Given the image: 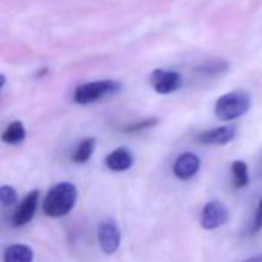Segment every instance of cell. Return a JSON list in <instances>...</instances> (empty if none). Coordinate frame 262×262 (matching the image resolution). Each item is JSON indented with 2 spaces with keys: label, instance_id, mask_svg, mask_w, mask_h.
I'll return each mask as SVG.
<instances>
[{
  "label": "cell",
  "instance_id": "4",
  "mask_svg": "<svg viewBox=\"0 0 262 262\" xmlns=\"http://www.w3.org/2000/svg\"><path fill=\"white\" fill-rule=\"evenodd\" d=\"M229 221H230V212L224 203L213 200L203 207L200 224L204 230H216L220 227H224Z\"/></svg>",
  "mask_w": 262,
  "mask_h": 262
},
{
  "label": "cell",
  "instance_id": "2",
  "mask_svg": "<svg viewBox=\"0 0 262 262\" xmlns=\"http://www.w3.org/2000/svg\"><path fill=\"white\" fill-rule=\"evenodd\" d=\"M252 107V97L246 91H232L215 103V115L221 121H233L246 115Z\"/></svg>",
  "mask_w": 262,
  "mask_h": 262
},
{
  "label": "cell",
  "instance_id": "1",
  "mask_svg": "<svg viewBox=\"0 0 262 262\" xmlns=\"http://www.w3.org/2000/svg\"><path fill=\"white\" fill-rule=\"evenodd\" d=\"M77 198L78 190L75 184L69 181L58 183L52 186L46 193L41 203V210L49 218H63L68 213H71V210L75 207Z\"/></svg>",
  "mask_w": 262,
  "mask_h": 262
},
{
  "label": "cell",
  "instance_id": "10",
  "mask_svg": "<svg viewBox=\"0 0 262 262\" xmlns=\"http://www.w3.org/2000/svg\"><path fill=\"white\" fill-rule=\"evenodd\" d=\"M104 164L109 170L112 172H126L132 167L134 164V155L130 154L129 149L126 147H118L115 150H112L106 160Z\"/></svg>",
  "mask_w": 262,
  "mask_h": 262
},
{
  "label": "cell",
  "instance_id": "9",
  "mask_svg": "<svg viewBox=\"0 0 262 262\" xmlns=\"http://www.w3.org/2000/svg\"><path fill=\"white\" fill-rule=\"evenodd\" d=\"M200 169H201V158L192 152L181 154L173 163V175L183 181L193 178L200 172Z\"/></svg>",
  "mask_w": 262,
  "mask_h": 262
},
{
  "label": "cell",
  "instance_id": "8",
  "mask_svg": "<svg viewBox=\"0 0 262 262\" xmlns=\"http://www.w3.org/2000/svg\"><path fill=\"white\" fill-rule=\"evenodd\" d=\"M238 129L235 126H220V127H213L209 130L201 132L196 140L201 144L206 146H224L232 143L236 138Z\"/></svg>",
  "mask_w": 262,
  "mask_h": 262
},
{
  "label": "cell",
  "instance_id": "6",
  "mask_svg": "<svg viewBox=\"0 0 262 262\" xmlns=\"http://www.w3.org/2000/svg\"><path fill=\"white\" fill-rule=\"evenodd\" d=\"M98 244L104 255H114L121 246V232L114 220H104L98 226Z\"/></svg>",
  "mask_w": 262,
  "mask_h": 262
},
{
  "label": "cell",
  "instance_id": "17",
  "mask_svg": "<svg viewBox=\"0 0 262 262\" xmlns=\"http://www.w3.org/2000/svg\"><path fill=\"white\" fill-rule=\"evenodd\" d=\"M262 230V196L256 206V210H255V216H253V223H252V229H250V233L252 235H256Z\"/></svg>",
  "mask_w": 262,
  "mask_h": 262
},
{
  "label": "cell",
  "instance_id": "18",
  "mask_svg": "<svg viewBox=\"0 0 262 262\" xmlns=\"http://www.w3.org/2000/svg\"><path fill=\"white\" fill-rule=\"evenodd\" d=\"M244 262H262V255L253 256V258H250V259H247V261H244Z\"/></svg>",
  "mask_w": 262,
  "mask_h": 262
},
{
  "label": "cell",
  "instance_id": "15",
  "mask_svg": "<svg viewBox=\"0 0 262 262\" xmlns=\"http://www.w3.org/2000/svg\"><path fill=\"white\" fill-rule=\"evenodd\" d=\"M17 201H18L17 190H15L12 186L3 184V186L0 187V203H2V206H3V207H11V206H14Z\"/></svg>",
  "mask_w": 262,
  "mask_h": 262
},
{
  "label": "cell",
  "instance_id": "3",
  "mask_svg": "<svg viewBox=\"0 0 262 262\" xmlns=\"http://www.w3.org/2000/svg\"><path fill=\"white\" fill-rule=\"evenodd\" d=\"M121 91V83L115 80H95L88 81L75 88L74 101L77 104H92L106 97L115 95Z\"/></svg>",
  "mask_w": 262,
  "mask_h": 262
},
{
  "label": "cell",
  "instance_id": "12",
  "mask_svg": "<svg viewBox=\"0 0 262 262\" xmlns=\"http://www.w3.org/2000/svg\"><path fill=\"white\" fill-rule=\"evenodd\" d=\"M95 147H97V140L89 137V138H84L78 143V146L75 147V150L72 152L71 155V161L75 163V164H84L88 163L94 152H95Z\"/></svg>",
  "mask_w": 262,
  "mask_h": 262
},
{
  "label": "cell",
  "instance_id": "16",
  "mask_svg": "<svg viewBox=\"0 0 262 262\" xmlns=\"http://www.w3.org/2000/svg\"><path fill=\"white\" fill-rule=\"evenodd\" d=\"M158 123L157 118H147V120H141L138 123H132L126 127H123V132L126 134H137V132H141V130H146V129H150L154 127L155 124Z\"/></svg>",
  "mask_w": 262,
  "mask_h": 262
},
{
  "label": "cell",
  "instance_id": "13",
  "mask_svg": "<svg viewBox=\"0 0 262 262\" xmlns=\"http://www.w3.org/2000/svg\"><path fill=\"white\" fill-rule=\"evenodd\" d=\"M232 184L235 189H244L250 184V172H249V166L246 161L243 160H236L232 163Z\"/></svg>",
  "mask_w": 262,
  "mask_h": 262
},
{
  "label": "cell",
  "instance_id": "14",
  "mask_svg": "<svg viewBox=\"0 0 262 262\" xmlns=\"http://www.w3.org/2000/svg\"><path fill=\"white\" fill-rule=\"evenodd\" d=\"M25 138H26V129L23 123L18 120L11 121L2 134V141L5 144H20Z\"/></svg>",
  "mask_w": 262,
  "mask_h": 262
},
{
  "label": "cell",
  "instance_id": "11",
  "mask_svg": "<svg viewBox=\"0 0 262 262\" xmlns=\"http://www.w3.org/2000/svg\"><path fill=\"white\" fill-rule=\"evenodd\" d=\"M34 252L26 244H12L5 249L3 262H32Z\"/></svg>",
  "mask_w": 262,
  "mask_h": 262
},
{
  "label": "cell",
  "instance_id": "7",
  "mask_svg": "<svg viewBox=\"0 0 262 262\" xmlns=\"http://www.w3.org/2000/svg\"><path fill=\"white\" fill-rule=\"evenodd\" d=\"M38 200H40V192L38 190H31L17 206L15 212L12 213V226L14 227H23L26 224H29L35 215L37 206H38Z\"/></svg>",
  "mask_w": 262,
  "mask_h": 262
},
{
  "label": "cell",
  "instance_id": "5",
  "mask_svg": "<svg viewBox=\"0 0 262 262\" xmlns=\"http://www.w3.org/2000/svg\"><path fill=\"white\" fill-rule=\"evenodd\" d=\"M150 84L157 94L167 95L178 91L183 86V77L177 71L155 69L150 74Z\"/></svg>",
  "mask_w": 262,
  "mask_h": 262
}]
</instances>
